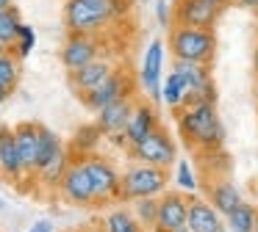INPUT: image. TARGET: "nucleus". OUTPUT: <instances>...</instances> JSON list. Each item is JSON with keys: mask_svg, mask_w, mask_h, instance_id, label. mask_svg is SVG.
<instances>
[{"mask_svg": "<svg viewBox=\"0 0 258 232\" xmlns=\"http://www.w3.org/2000/svg\"><path fill=\"white\" fill-rule=\"evenodd\" d=\"M172 113L178 119V133L183 144L189 149H197V155L217 152L225 147V127L217 113V102H195Z\"/></svg>", "mask_w": 258, "mask_h": 232, "instance_id": "obj_1", "label": "nucleus"}, {"mask_svg": "<svg viewBox=\"0 0 258 232\" xmlns=\"http://www.w3.org/2000/svg\"><path fill=\"white\" fill-rule=\"evenodd\" d=\"M128 17V0H67L64 25L70 33H103Z\"/></svg>", "mask_w": 258, "mask_h": 232, "instance_id": "obj_2", "label": "nucleus"}, {"mask_svg": "<svg viewBox=\"0 0 258 232\" xmlns=\"http://www.w3.org/2000/svg\"><path fill=\"white\" fill-rule=\"evenodd\" d=\"M169 185V169L131 160L119 180V202H136L147 196H161Z\"/></svg>", "mask_w": 258, "mask_h": 232, "instance_id": "obj_3", "label": "nucleus"}, {"mask_svg": "<svg viewBox=\"0 0 258 232\" xmlns=\"http://www.w3.org/2000/svg\"><path fill=\"white\" fill-rule=\"evenodd\" d=\"M169 53H172V61L211 64L217 55V36L211 28L169 25Z\"/></svg>", "mask_w": 258, "mask_h": 232, "instance_id": "obj_4", "label": "nucleus"}, {"mask_svg": "<svg viewBox=\"0 0 258 232\" xmlns=\"http://www.w3.org/2000/svg\"><path fill=\"white\" fill-rule=\"evenodd\" d=\"M230 6H233V0H175L172 3V25L211 28L214 31Z\"/></svg>", "mask_w": 258, "mask_h": 232, "instance_id": "obj_5", "label": "nucleus"}, {"mask_svg": "<svg viewBox=\"0 0 258 232\" xmlns=\"http://www.w3.org/2000/svg\"><path fill=\"white\" fill-rule=\"evenodd\" d=\"M128 158L139 160V163H153V166H161V169H172L178 163V147H175L172 136L164 127H158L147 138H142L139 144H131Z\"/></svg>", "mask_w": 258, "mask_h": 232, "instance_id": "obj_6", "label": "nucleus"}, {"mask_svg": "<svg viewBox=\"0 0 258 232\" xmlns=\"http://www.w3.org/2000/svg\"><path fill=\"white\" fill-rule=\"evenodd\" d=\"M89 171L92 188H95V204H111L119 202V180H122V171L111 163L108 158L92 152L86 158H81Z\"/></svg>", "mask_w": 258, "mask_h": 232, "instance_id": "obj_7", "label": "nucleus"}, {"mask_svg": "<svg viewBox=\"0 0 258 232\" xmlns=\"http://www.w3.org/2000/svg\"><path fill=\"white\" fill-rule=\"evenodd\" d=\"M164 58H167V44L161 39H153L142 55L139 69V88L147 94L153 105L161 102V83H164Z\"/></svg>", "mask_w": 258, "mask_h": 232, "instance_id": "obj_8", "label": "nucleus"}, {"mask_svg": "<svg viewBox=\"0 0 258 232\" xmlns=\"http://www.w3.org/2000/svg\"><path fill=\"white\" fill-rule=\"evenodd\" d=\"M58 193H61L64 202L75 204V207H92L95 204V188H92L89 171H86L84 160L73 158L64 171L61 182H58Z\"/></svg>", "mask_w": 258, "mask_h": 232, "instance_id": "obj_9", "label": "nucleus"}, {"mask_svg": "<svg viewBox=\"0 0 258 232\" xmlns=\"http://www.w3.org/2000/svg\"><path fill=\"white\" fill-rule=\"evenodd\" d=\"M125 94H136V86H134V77H131L128 66H117V69H114L111 75L100 83V86L92 88L89 94H84L81 102H84L89 110H95V113H97L103 105L114 102L117 97H125Z\"/></svg>", "mask_w": 258, "mask_h": 232, "instance_id": "obj_10", "label": "nucleus"}, {"mask_svg": "<svg viewBox=\"0 0 258 232\" xmlns=\"http://www.w3.org/2000/svg\"><path fill=\"white\" fill-rule=\"evenodd\" d=\"M100 50H103V44L97 33H70L61 44L58 58H61V66L67 72H75L81 66H86L89 61L100 58Z\"/></svg>", "mask_w": 258, "mask_h": 232, "instance_id": "obj_11", "label": "nucleus"}, {"mask_svg": "<svg viewBox=\"0 0 258 232\" xmlns=\"http://www.w3.org/2000/svg\"><path fill=\"white\" fill-rule=\"evenodd\" d=\"M136 108V94H125V97H117L114 102L103 105L97 110V122L95 125L100 127V133L106 138H114V136H122L125 133V125H128L131 113Z\"/></svg>", "mask_w": 258, "mask_h": 232, "instance_id": "obj_12", "label": "nucleus"}, {"mask_svg": "<svg viewBox=\"0 0 258 232\" xmlns=\"http://www.w3.org/2000/svg\"><path fill=\"white\" fill-rule=\"evenodd\" d=\"M117 69V64H114L111 58H95V61H89L86 66H81V69H75V72H67L70 75V88H73L78 97H84V94H89L92 88H97L103 80H106L111 72Z\"/></svg>", "mask_w": 258, "mask_h": 232, "instance_id": "obj_13", "label": "nucleus"}, {"mask_svg": "<svg viewBox=\"0 0 258 232\" xmlns=\"http://www.w3.org/2000/svg\"><path fill=\"white\" fill-rule=\"evenodd\" d=\"M161 127V122H158V113H156V105L150 102V99H136V108L134 113H131L128 125H125V144H139L142 138H147L153 130H158ZM125 147V149H128Z\"/></svg>", "mask_w": 258, "mask_h": 232, "instance_id": "obj_14", "label": "nucleus"}, {"mask_svg": "<svg viewBox=\"0 0 258 232\" xmlns=\"http://www.w3.org/2000/svg\"><path fill=\"white\" fill-rule=\"evenodd\" d=\"M186 213H189V196L183 191H164L158 196V229H178L186 224Z\"/></svg>", "mask_w": 258, "mask_h": 232, "instance_id": "obj_15", "label": "nucleus"}, {"mask_svg": "<svg viewBox=\"0 0 258 232\" xmlns=\"http://www.w3.org/2000/svg\"><path fill=\"white\" fill-rule=\"evenodd\" d=\"M186 226L191 232H222V213L208 199H200L191 193L189 213H186Z\"/></svg>", "mask_w": 258, "mask_h": 232, "instance_id": "obj_16", "label": "nucleus"}, {"mask_svg": "<svg viewBox=\"0 0 258 232\" xmlns=\"http://www.w3.org/2000/svg\"><path fill=\"white\" fill-rule=\"evenodd\" d=\"M0 174L6 177L9 182H20L25 177L17 138H14V127H9V125H0Z\"/></svg>", "mask_w": 258, "mask_h": 232, "instance_id": "obj_17", "label": "nucleus"}, {"mask_svg": "<svg viewBox=\"0 0 258 232\" xmlns=\"http://www.w3.org/2000/svg\"><path fill=\"white\" fill-rule=\"evenodd\" d=\"M206 199L219 210V213L228 218L236 207H239L244 199H241V191L228 180V177H214V180H206Z\"/></svg>", "mask_w": 258, "mask_h": 232, "instance_id": "obj_18", "label": "nucleus"}, {"mask_svg": "<svg viewBox=\"0 0 258 232\" xmlns=\"http://www.w3.org/2000/svg\"><path fill=\"white\" fill-rule=\"evenodd\" d=\"M20 160H23L25 177H36V152H39V125L36 122H20L14 127Z\"/></svg>", "mask_w": 258, "mask_h": 232, "instance_id": "obj_19", "label": "nucleus"}, {"mask_svg": "<svg viewBox=\"0 0 258 232\" xmlns=\"http://www.w3.org/2000/svg\"><path fill=\"white\" fill-rule=\"evenodd\" d=\"M103 229L106 232H147L145 224L136 218L134 210L122 207V204L106 213V218H103Z\"/></svg>", "mask_w": 258, "mask_h": 232, "instance_id": "obj_20", "label": "nucleus"}, {"mask_svg": "<svg viewBox=\"0 0 258 232\" xmlns=\"http://www.w3.org/2000/svg\"><path fill=\"white\" fill-rule=\"evenodd\" d=\"M64 141L56 130H50L47 125H39V152H36V174L56 158L58 152H64Z\"/></svg>", "mask_w": 258, "mask_h": 232, "instance_id": "obj_21", "label": "nucleus"}, {"mask_svg": "<svg viewBox=\"0 0 258 232\" xmlns=\"http://www.w3.org/2000/svg\"><path fill=\"white\" fill-rule=\"evenodd\" d=\"M100 138H103V133L97 125H84V127L75 130V136H73V141H70L67 149H70L73 158H86V155H92L97 149Z\"/></svg>", "mask_w": 258, "mask_h": 232, "instance_id": "obj_22", "label": "nucleus"}, {"mask_svg": "<svg viewBox=\"0 0 258 232\" xmlns=\"http://www.w3.org/2000/svg\"><path fill=\"white\" fill-rule=\"evenodd\" d=\"M183 99H186L183 80H180L178 72L169 69V75L164 77V83H161V102L167 105L169 110H178V108H183Z\"/></svg>", "mask_w": 258, "mask_h": 232, "instance_id": "obj_23", "label": "nucleus"}, {"mask_svg": "<svg viewBox=\"0 0 258 232\" xmlns=\"http://www.w3.org/2000/svg\"><path fill=\"white\" fill-rule=\"evenodd\" d=\"M70 160H73V155H70V149H64V152H58L56 158L50 160V163L45 166V169L36 174V180L42 182V185H47V188H58V182H61V177H64V171H67V166H70Z\"/></svg>", "mask_w": 258, "mask_h": 232, "instance_id": "obj_24", "label": "nucleus"}, {"mask_svg": "<svg viewBox=\"0 0 258 232\" xmlns=\"http://www.w3.org/2000/svg\"><path fill=\"white\" fill-rule=\"evenodd\" d=\"M255 213H258L255 204L241 202L239 207L225 218V221H228V229L230 232H252V229H255Z\"/></svg>", "mask_w": 258, "mask_h": 232, "instance_id": "obj_25", "label": "nucleus"}, {"mask_svg": "<svg viewBox=\"0 0 258 232\" xmlns=\"http://www.w3.org/2000/svg\"><path fill=\"white\" fill-rule=\"evenodd\" d=\"M17 28H20V11L12 3L9 9L0 11V42L6 44V47H12L17 42Z\"/></svg>", "mask_w": 258, "mask_h": 232, "instance_id": "obj_26", "label": "nucleus"}, {"mask_svg": "<svg viewBox=\"0 0 258 232\" xmlns=\"http://www.w3.org/2000/svg\"><path fill=\"white\" fill-rule=\"evenodd\" d=\"M131 210L136 213V218L145 224V229L150 232L158 221V196H147V199H136L131 202Z\"/></svg>", "mask_w": 258, "mask_h": 232, "instance_id": "obj_27", "label": "nucleus"}, {"mask_svg": "<svg viewBox=\"0 0 258 232\" xmlns=\"http://www.w3.org/2000/svg\"><path fill=\"white\" fill-rule=\"evenodd\" d=\"M17 80H20V58L9 50L6 55H0V86H6L14 91Z\"/></svg>", "mask_w": 258, "mask_h": 232, "instance_id": "obj_28", "label": "nucleus"}, {"mask_svg": "<svg viewBox=\"0 0 258 232\" xmlns=\"http://www.w3.org/2000/svg\"><path fill=\"white\" fill-rule=\"evenodd\" d=\"M34 47H36V31L31 25H25V22H20L17 42L12 44V53L23 61V58H28V55H31V50H34Z\"/></svg>", "mask_w": 258, "mask_h": 232, "instance_id": "obj_29", "label": "nucleus"}, {"mask_svg": "<svg viewBox=\"0 0 258 232\" xmlns=\"http://www.w3.org/2000/svg\"><path fill=\"white\" fill-rule=\"evenodd\" d=\"M175 185H178L186 196H191V193L197 191V174H195L189 160H178V163H175Z\"/></svg>", "mask_w": 258, "mask_h": 232, "instance_id": "obj_30", "label": "nucleus"}, {"mask_svg": "<svg viewBox=\"0 0 258 232\" xmlns=\"http://www.w3.org/2000/svg\"><path fill=\"white\" fill-rule=\"evenodd\" d=\"M156 20L161 28H169L172 25V9H169L167 0H156Z\"/></svg>", "mask_w": 258, "mask_h": 232, "instance_id": "obj_31", "label": "nucleus"}, {"mask_svg": "<svg viewBox=\"0 0 258 232\" xmlns=\"http://www.w3.org/2000/svg\"><path fill=\"white\" fill-rule=\"evenodd\" d=\"M28 232H56V224H53L50 218H39L28 226Z\"/></svg>", "mask_w": 258, "mask_h": 232, "instance_id": "obj_32", "label": "nucleus"}, {"mask_svg": "<svg viewBox=\"0 0 258 232\" xmlns=\"http://www.w3.org/2000/svg\"><path fill=\"white\" fill-rule=\"evenodd\" d=\"M233 6H239V9H247V11H252L258 6V0H233Z\"/></svg>", "mask_w": 258, "mask_h": 232, "instance_id": "obj_33", "label": "nucleus"}, {"mask_svg": "<svg viewBox=\"0 0 258 232\" xmlns=\"http://www.w3.org/2000/svg\"><path fill=\"white\" fill-rule=\"evenodd\" d=\"M9 97H12V88H6V86H0V105L6 102Z\"/></svg>", "mask_w": 258, "mask_h": 232, "instance_id": "obj_34", "label": "nucleus"}, {"mask_svg": "<svg viewBox=\"0 0 258 232\" xmlns=\"http://www.w3.org/2000/svg\"><path fill=\"white\" fill-rule=\"evenodd\" d=\"M252 69H255V75H258V44H255V50H252Z\"/></svg>", "mask_w": 258, "mask_h": 232, "instance_id": "obj_35", "label": "nucleus"}, {"mask_svg": "<svg viewBox=\"0 0 258 232\" xmlns=\"http://www.w3.org/2000/svg\"><path fill=\"white\" fill-rule=\"evenodd\" d=\"M9 6H12V0H0V11H3V9H9Z\"/></svg>", "mask_w": 258, "mask_h": 232, "instance_id": "obj_36", "label": "nucleus"}, {"mask_svg": "<svg viewBox=\"0 0 258 232\" xmlns=\"http://www.w3.org/2000/svg\"><path fill=\"white\" fill-rule=\"evenodd\" d=\"M9 50H12V47H6V44L0 42V55H6V53H9Z\"/></svg>", "mask_w": 258, "mask_h": 232, "instance_id": "obj_37", "label": "nucleus"}, {"mask_svg": "<svg viewBox=\"0 0 258 232\" xmlns=\"http://www.w3.org/2000/svg\"><path fill=\"white\" fill-rule=\"evenodd\" d=\"M252 94H255V102H258V75H255V86H252Z\"/></svg>", "mask_w": 258, "mask_h": 232, "instance_id": "obj_38", "label": "nucleus"}, {"mask_svg": "<svg viewBox=\"0 0 258 232\" xmlns=\"http://www.w3.org/2000/svg\"><path fill=\"white\" fill-rule=\"evenodd\" d=\"M172 232H191V229H189V226L183 224V226H178V229H172Z\"/></svg>", "mask_w": 258, "mask_h": 232, "instance_id": "obj_39", "label": "nucleus"}, {"mask_svg": "<svg viewBox=\"0 0 258 232\" xmlns=\"http://www.w3.org/2000/svg\"><path fill=\"white\" fill-rule=\"evenodd\" d=\"M252 232H258V213H255V229H252Z\"/></svg>", "mask_w": 258, "mask_h": 232, "instance_id": "obj_40", "label": "nucleus"}, {"mask_svg": "<svg viewBox=\"0 0 258 232\" xmlns=\"http://www.w3.org/2000/svg\"><path fill=\"white\" fill-rule=\"evenodd\" d=\"M252 14H255V20H258V6H255V9H252Z\"/></svg>", "mask_w": 258, "mask_h": 232, "instance_id": "obj_41", "label": "nucleus"}, {"mask_svg": "<svg viewBox=\"0 0 258 232\" xmlns=\"http://www.w3.org/2000/svg\"><path fill=\"white\" fill-rule=\"evenodd\" d=\"M255 193H258V180H255Z\"/></svg>", "mask_w": 258, "mask_h": 232, "instance_id": "obj_42", "label": "nucleus"}, {"mask_svg": "<svg viewBox=\"0 0 258 232\" xmlns=\"http://www.w3.org/2000/svg\"><path fill=\"white\" fill-rule=\"evenodd\" d=\"M222 232H228V229H222Z\"/></svg>", "mask_w": 258, "mask_h": 232, "instance_id": "obj_43", "label": "nucleus"}]
</instances>
